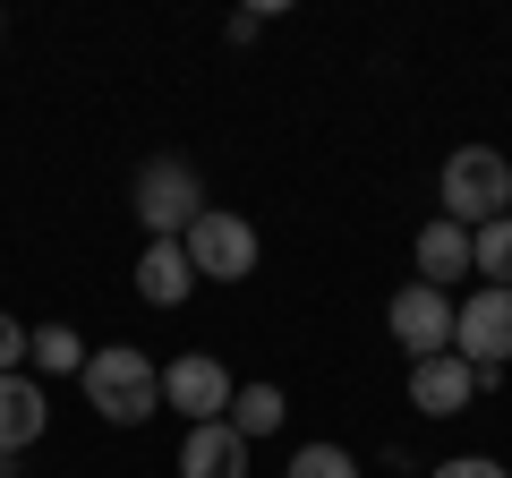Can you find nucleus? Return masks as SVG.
<instances>
[{"mask_svg": "<svg viewBox=\"0 0 512 478\" xmlns=\"http://www.w3.org/2000/svg\"><path fill=\"white\" fill-rule=\"evenodd\" d=\"M197 214H205V180L180 154H154V163L137 171V222H146V239H188Z\"/></svg>", "mask_w": 512, "mask_h": 478, "instance_id": "7ed1b4c3", "label": "nucleus"}, {"mask_svg": "<svg viewBox=\"0 0 512 478\" xmlns=\"http://www.w3.org/2000/svg\"><path fill=\"white\" fill-rule=\"evenodd\" d=\"M26 333L35 325H18V316L0 308V376H26Z\"/></svg>", "mask_w": 512, "mask_h": 478, "instance_id": "f3484780", "label": "nucleus"}, {"mask_svg": "<svg viewBox=\"0 0 512 478\" xmlns=\"http://www.w3.org/2000/svg\"><path fill=\"white\" fill-rule=\"evenodd\" d=\"M282 419H291V402H282V385H239V393H231V427H239L248 444H256V436H274Z\"/></svg>", "mask_w": 512, "mask_h": 478, "instance_id": "2eb2a0df", "label": "nucleus"}, {"mask_svg": "<svg viewBox=\"0 0 512 478\" xmlns=\"http://www.w3.org/2000/svg\"><path fill=\"white\" fill-rule=\"evenodd\" d=\"M410 257H419V282H427V291H453V282L470 274V231L436 214V222L419 231V248H410Z\"/></svg>", "mask_w": 512, "mask_h": 478, "instance_id": "f8f14e48", "label": "nucleus"}, {"mask_svg": "<svg viewBox=\"0 0 512 478\" xmlns=\"http://www.w3.org/2000/svg\"><path fill=\"white\" fill-rule=\"evenodd\" d=\"M231 368L222 359H197V350H180L163 368V410H180L188 427H205V419H231Z\"/></svg>", "mask_w": 512, "mask_h": 478, "instance_id": "423d86ee", "label": "nucleus"}, {"mask_svg": "<svg viewBox=\"0 0 512 478\" xmlns=\"http://www.w3.org/2000/svg\"><path fill=\"white\" fill-rule=\"evenodd\" d=\"M0 35H9V26H0Z\"/></svg>", "mask_w": 512, "mask_h": 478, "instance_id": "aec40b11", "label": "nucleus"}, {"mask_svg": "<svg viewBox=\"0 0 512 478\" xmlns=\"http://www.w3.org/2000/svg\"><path fill=\"white\" fill-rule=\"evenodd\" d=\"M427 478H512L504 461H487V453H461V461H436Z\"/></svg>", "mask_w": 512, "mask_h": 478, "instance_id": "a211bd4d", "label": "nucleus"}, {"mask_svg": "<svg viewBox=\"0 0 512 478\" xmlns=\"http://www.w3.org/2000/svg\"><path fill=\"white\" fill-rule=\"evenodd\" d=\"M453 350L470 368H512V291H487L478 282L461 299V316H453Z\"/></svg>", "mask_w": 512, "mask_h": 478, "instance_id": "0eeeda50", "label": "nucleus"}, {"mask_svg": "<svg viewBox=\"0 0 512 478\" xmlns=\"http://www.w3.org/2000/svg\"><path fill=\"white\" fill-rule=\"evenodd\" d=\"M26 368H35V385L43 376H86V342L69 325H35L26 333Z\"/></svg>", "mask_w": 512, "mask_h": 478, "instance_id": "ddd939ff", "label": "nucleus"}, {"mask_svg": "<svg viewBox=\"0 0 512 478\" xmlns=\"http://www.w3.org/2000/svg\"><path fill=\"white\" fill-rule=\"evenodd\" d=\"M470 274H487V291H512V214L470 231Z\"/></svg>", "mask_w": 512, "mask_h": 478, "instance_id": "4468645a", "label": "nucleus"}, {"mask_svg": "<svg viewBox=\"0 0 512 478\" xmlns=\"http://www.w3.org/2000/svg\"><path fill=\"white\" fill-rule=\"evenodd\" d=\"M180 248H188V265H197V282H248L256 274V222L231 214V205H205Z\"/></svg>", "mask_w": 512, "mask_h": 478, "instance_id": "20e7f679", "label": "nucleus"}, {"mask_svg": "<svg viewBox=\"0 0 512 478\" xmlns=\"http://www.w3.org/2000/svg\"><path fill=\"white\" fill-rule=\"evenodd\" d=\"M86 410H103L111 427H146L154 410H163V368H154L137 342H103V350H86Z\"/></svg>", "mask_w": 512, "mask_h": 478, "instance_id": "f257e3e1", "label": "nucleus"}, {"mask_svg": "<svg viewBox=\"0 0 512 478\" xmlns=\"http://www.w3.org/2000/svg\"><path fill=\"white\" fill-rule=\"evenodd\" d=\"M188 282H197V265H188L180 239H146V257H137V299H146V308H180Z\"/></svg>", "mask_w": 512, "mask_h": 478, "instance_id": "9b49d317", "label": "nucleus"}, {"mask_svg": "<svg viewBox=\"0 0 512 478\" xmlns=\"http://www.w3.org/2000/svg\"><path fill=\"white\" fill-rule=\"evenodd\" d=\"M282 478H359V461H350L342 444H299V453H291V470H282Z\"/></svg>", "mask_w": 512, "mask_h": 478, "instance_id": "dca6fc26", "label": "nucleus"}, {"mask_svg": "<svg viewBox=\"0 0 512 478\" xmlns=\"http://www.w3.org/2000/svg\"><path fill=\"white\" fill-rule=\"evenodd\" d=\"M453 316H461V308H453L444 291H427V282H410V291H393V299H384V333H393V342L410 350V368L453 350Z\"/></svg>", "mask_w": 512, "mask_h": 478, "instance_id": "39448f33", "label": "nucleus"}, {"mask_svg": "<svg viewBox=\"0 0 512 478\" xmlns=\"http://www.w3.org/2000/svg\"><path fill=\"white\" fill-rule=\"evenodd\" d=\"M43 427H52V393H43L35 376H0V453H9V461L35 453Z\"/></svg>", "mask_w": 512, "mask_h": 478, "instance_id": "1a4fd4ad", "label": "nucleus"}, {"mask_svg": "<svg viewBox=\"0 0 512 478\" xmlns=\"http://www.w3.org/2000/svg\"><path fill=\"white\" fill-rule=\"evenodd\" d=\"M0 478H18V461H9V453H0Z\"/></svg>", "mask_w": 512, "mask_h": 478, "instance_id": "6ab92c4d", "label": "nucleus"}, {"mask_svg": "<svg viewBox=\"0 0 512 478\" xmlns=\"http://www.w3.org/2000/svg\"><path fill=\"white\" fill-rule=\"evenodd\" d=\"M470 402H478V368L461 359V350H444V359H419V368H410V410H419V419H461Z\"/></svg>", "mask_w": 512, "mask_h": 478, "instance_id": "6e6552de", "label": "nucleus"}, {"mask_svg": "<svg viewBox=\"0 0 512 478\" xmlns=\"http://www.w3.org/2000/svg\"><path fill=\"white\" fill-rule=\"evenodd\" d=\"M180 478H248V436L231 419H205L180 436Z\"/></svg>", "mask_w": 512, "mask_h": 478, "instance_id": "9d476101", "label": "nucleus"}, {"mask_svg": "<svg viewBox=\"0 0 512 478\" xmlns=\"http://www.w3.org/2000/svg\"><path fill=\"white\" fill-rule=\"evenodd\" d=\"M436 197H444V222H461V231H478V222L512 214V163H504L495 146H461L453 163H444Z\"/></svg>", "mask_w": 512, "mask_h": 478, "instance_id": "f03ea898", "label": "nucleus"}]
</instances>
